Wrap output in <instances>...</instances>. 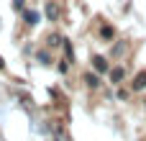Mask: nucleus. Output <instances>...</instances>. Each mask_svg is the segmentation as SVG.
Returning <instances> with one entry per match:
<instances>
[{
  "mask_svg": "<svg viewBox=\"0 0 146 141\" xmlns=\"http://www.w3.org/2000/svg\"><path fill=\"white\" fill-rule=\"evenodd\" d=\"M141 87H146V72L136 74V82H133V90H141Z\"/></svg>",
  "mask_w": 146,
  "mask_h": 141,
  "instance_id": "obj_5",
  "label": "nucleus"
},
{
  "mask_svg": "<svg viewBox=\"0 0 146 141\" xmlns=\"http://www.w3.org/2000/svg\"><path fill=\"white\" fill-rule=\"evenodd\" d=\"M85 80H87L90 87H98V85H100V77H98V74H85Z\"/></svg>",
  "mask_w": 146,
  "mask_h": 141,
  "instance_id": "obj_6",
  "label": "nucleus"
},
{
  "mask_svg": "<svg viewBox=\"0 0 146 141\" xmlns=\"http://www.w3.org/2000/svg\"><path fill=\"white\" fill-rule=\"evenodd\" d=\"M44 10H46V18H49V21H59V15H62V10H59V5H56L54 0H49V3L44 5Z\"/></svg>",
  "mask_w": 146,
  "mask_h": 141,
  "instance_id": "obj_1",
  "label": "nucleus"
},
{
  "mask_svg": "<svg viewBox=\"0 0 146 141\" xmlns=\"http://www.w3.org/2000/svg\"><path fill=\"white\" fill-rule=\"evenodd\" d=\"M100 33H103L105 39H113V36H115V31H113V26H105V28H103Z\"/></svg>",
  "mask_w": 146,
  "mask_h": 141,
  "instance_id": "obj_7",
  "label": "nucleus"
},
{
  "mask_svg": "<svg viewBox=\"0 0 146 141\" xmlns=\"http://www.w3.org/2000/svg\"><path fill=\"white\" fill-rule=\"evenodd\" d=\"M38 18H41V13H38V10H23V21H26L28 26H36V23H38Z\"/></svg>",
  "mask_w": 146,
  "mask_h": 141,
  "instance_id": "obj_3",
  "label": "nucleus"
},
{
  "mask_svg": "<svg viewBox=\"0 0 146 141\" xmlns=\"http://www.w3.org/2000/svg\"><path fill=\"white\" fill-rule=\"evenodd\" d=\"M92 67H95L98 72H103V74L110 69V64H108V59H105V57H92Z\"/></svg>",
  "mask_w": 146,
  "mask_h": 141,
  "instance_id": "obj_2",
  "label": "nucleus"
},
{
  "mask_svg": "<svg viewBox=\"0 0 146 141\" xmlns=\"http://www.w3.org/2000/svg\"><path fill=\"white\" fill-rule=\"evenodd\" d=\"M123 77H126V69H123V67H115V69H113V85H121Z\"/></svg>",
  "mask_w": 146,
  "mask_h": 141,
  "instance_id": "obj_4",
  "label": "nucleus"
}]
</instances>
